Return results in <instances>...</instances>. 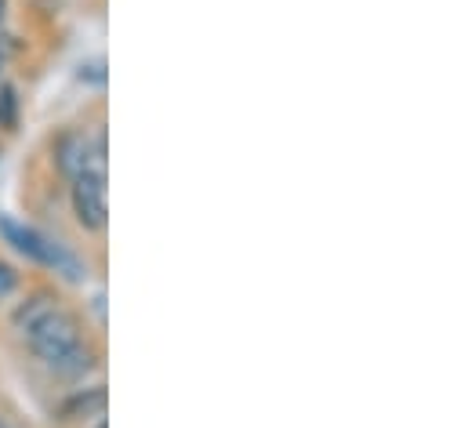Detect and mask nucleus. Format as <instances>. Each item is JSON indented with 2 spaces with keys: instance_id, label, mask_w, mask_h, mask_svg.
<instances>
[{
  "instance_id": "nucleus-1",
  "label": "nucleus",
  "mask_w": 468,
  "mask_h": 428,
  "mask_svg": "<svg viewBox=\"0 0 468 428\" xmlns=\"http://www.w3.org/2000/svg\"><path fill=\"white\" fill-rule=\"evenodd\" d=\"M0 236L15 254H22L26 262H33L40 269H51L69 284H84L88 280V265L62 240H51L37 225H26V221H18L11 214H0Z\"/></svg>"
},
{
  "instance_id": "nucleus-2",
  "label": "nucleus",
  "mask_w": 468,
  "mask_h": 428,
  "mask_svg": "<svg viewBox=\"0 0 468 428\" xmlns=\"http://www.w3.org/2000/svg\"><path fill=\"white\" fill-rule=\"evenodd\" d=\"M80 341H84V326H80V320H77L73 313H66V309L51 313L48 320H40L26 334L29 352H33L44 367H51V363H58L62 356H69Z\"/></svg>"
},
{
  "instance_id": "nucleus-3",
  "label": "nucleus",
  "mask_w": 468,
  "mask_h": 428,
  "mask_svg": "<svg viewBox=\"0 0 468 428\" xmlns=\"http://www.w3.org/2000/svg\"><path fill=\"white\" fill-rule=\"evenodd\" d=\"M55 164L73 182L80 175H106V138L88 131H62L55 138Z\"/></svg>"
},
{
  "instance_id": "nucleus-4",
  "label": "nucleus",
  "mask_w": 468,
  "mask_h": 428,
  "mask_svg": "<svg viewBox=\"0 0 468 428\" xmlns=\"http://www.w3.org/2000/svg\"><path fill=\"white\" fill-rule=\"evenodd\" d=\"M69 204L80 221V229L88 232H102L110 225V189H106V175H80L69 182Z\"/></svg>"
},
{
  "instance_id": "nucleus-5",
  "label": "nucleus",
  "mask_w": 468,
  "mask_h": 428,
  "mask_svg": "<svg viewBox=\"0 0 468 428\" xmlns=\"http://www.w3.org/2000/svg\"><path fill=\"white\" fill-rule=\"evenodd\" d=\"M106 389L102 385H88V389H73L62 403H58V422H84V418H102L106 414Z\"/></svg>"
},
{
  "instance_id": "nucleus-6",
  "label": "nucleus",
  "mask_w": 468,
  "mask_h": 428,
  "mask_svg": "<svg viewBox=\"0 0 468 428\" xmlns=\"http://www.w3.org/2000/svg\"><path fill=\"white\" fill-rule=\"evenodd\" d=\"M58 309H62V305H58V294H55V291H33V294H26V298L15 305L11 326H15L18 334H29L37 323L48 320V316L58 313Z\"/></svg>"
},
{
  "instance_id": "nucleus-7",
  "label": "nucleus",
  "mask_w": 468,
  "mask_h": 428,
  "mask_svg": "<svg viewBox=\"0 0 468 428\" xmlns=\"http://www.w3.org/2000/svg\"><path fill=\"white\" fill-rule=\"evenodd\" d=\"M95 367H99L95 348H88V341H80L69 356H62L58 363H51V374H58V378H66V381H84Z\"/></svg>"
},
{
  "instance_id": "nucleus-8",
  "label": "nucleus",
  "mask_w": 468,
  "mask_h": 428,
  "mask_svg": "<svg viewBox=\"0 0 468 428\" xmlns=\"http://www.w3.org/2000/svg\"><path fill=\"white\" fill-rule=\"evenodd\" d=\"M18 112H22L18 88L0 80V131H15L18 127Z\"/></svg>"
},
{
  "instance_id": "nucleus-9",
  "label": "nucleus",
  "mask_w": 468,
  "mask_h": 428,
  "mask_svg": "<svg viewBox=\"0 0 468 428\" xmlns=\"http://www.w3.org/2000/svg\"><path fill=\"white\" fill-rule=\"evenodd\" d=\"M15 291H18V269L0 258V302H7Z\"/></svg>"
},
{
  "instance_id": "nucleus-10",
  "label": "nucleus",
  "mask_w": 468,
  "mask_h": 428,
  "mask_svg": "<svg viewBox=\"0 0 468 428\" xmlns=\"http://www.w3.org/2000/svg\"><path fill=\"white\" fill-rule=\"evenodd\" d=\"M4 18H7V0H0V26H4Z\"/></svg>"
},
{
  "instance_id": "nucleus-11",
  "label": "nucleus",
  "mask_w": 468,
  "mask_h": 428,
  "mask_svg": "<svg viewBox=\"0 0 468 428\" xmlns=\"http://www.w3.org/2000/svg\"><path fill=\"white\" fill-rule=\"evenodd\" d=\"M95 428H106V422H99V425H95Z\"/></svg>"
},
{
  "instance_id": "nucleus-12",
  "label": "nucleus",
  "mask_w": 468,
  "mask_h": 428,
  "mask_svg": "<svg viewBox=\"0 0 468 428\" xmlns=\"http://www.w3.org/2000/svg\"><path fill=\"white\" fill-rule=\"evenodd\" d=\"M0 70H4V55H0Z\"/></svg>"
},
{
  "instance_id": "nucleus-13",
  "label": "nucleus",
  "mask_w": 468,
  "mask_h": 428,
  "mask_svg": "<svg viewBox=\"0 0 468 428\" xmlns=\"http://www.w3.org/2000/svg\"><path fill=\"white\" fill-rule=\"evenodd\" d=\"M0 428H7V425H4V422H0Z\"/></svg>"
}]
</instances>
